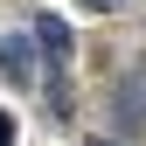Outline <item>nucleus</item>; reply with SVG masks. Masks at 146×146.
I'll return each mask as SVG.
<instances>
[{
    "mask_svg": "<svg viewBox=\"0 0 146 146\" xmlns=\"http://www.w3.org/2000/svg\"><path fill=\"white\" fill-rule=\"evenodd\" d=\"M35 42H42L56 63H70V28L56 21V14H35Z\"/></svg>",
    "mask_w": 146,
    "mask_h": 146,
    "instance_id": "nucleus-1",
    "label": "nucleus"
},
{
    "mask_svg": "<svg viewBox=\"0 0 146 146\" xmlns=\"http://www.w3.org/2000/svg\"><path fill=\"white\" fill-rule=\"evenodd\" d=\"M0 63H7L14 84H35V56H28V42H0Z\"/></svg>",
    "mask_w": 146,
    "mask_h": 146,
    "instance_id": "nucleus-2",
    "label": "nucleus"
},
{
    "mask_svg": "<svg viewBox=\"0 0 146 146\" xmlns=\"http://www.w3.org/2000/svg\"><path fill=\"white\" fill-rule=\"evenodd\" d=\"M0 146H14V111H0Z\"/></svg>",
    "mask_w": 146,
    "mask_h": 146,
    "instance_id": "nucleus-3",
    "label": "nucleus"
},
{
    "mask_svg": "<svg viewBox=\"0 0 146 146\" xmlns=\"http://www.w3.org/2000/svg\"><path fill=\"white\" fill-rule=\"evenodd\" d=\"M90 7H118V0H90Z\"/></svg>",
    "mask_w": 146,
    "mask_h": 146,
    "instance_id": "nucleus-4",
    "label": "nucleus"
},
{
    "mask_svg": "<svg viewBox=\"0 0 146 146\" xmlns=\"http://www.w3.org/2000/svg\"><path fill=\"white\" fill-rule=\"evenodd\" d=\"M90 146H111V139H90Z\"/></svg>",
    "mask_w": 146,
    "mask_h": 146,
    "instance_id": "nucleus-5",
    "label": "nucleus"
}]
</instances>
